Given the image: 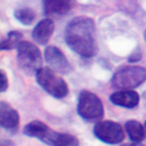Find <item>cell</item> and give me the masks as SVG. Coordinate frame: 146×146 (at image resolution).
Here are the masks:
<instances>
[{
  "instance_id": "6da1fadb",
  "label": "cell",
  "mask_w": 146,
  "mask_h": 146,
  "mask_svg": "<svg viewBox=\"0 0 146 146\" xmlns=\"http://www.w3.org/2000/svg\"><path fill=\"white\" fill-rule=\"evenodd\" d=\"M95 23L89 17H76L68 23L65 30L67 46L82 57L90 58L96 55Z\"/></svg>"
},
{
  "instance_id": "7a4b0ae2",
  "label": "cell",
  "mask_w": 146,
  "mask_h": 146,
  "mask_svg": "<svg viewBox=\"0 0 146 146\" xmlns=\"http://www.w3.org/2000/svg\"><path fill=\"white\" fill-rule=\"evenodd\" d=\"M146 80V70L140 66L128 65L119 68L112 79V84L116 89H133Z\"/></svg>"
},
{
  "instance_id": "3957f363",
  "label": "cell",
  "mask_w": 146,
  "mask_h": 146,
  "mask_svg": "<svg viewBox=\"0 0 146 146\" xmlns=\"http://www.w3.org/2000/svg\"><path fill=\"white\" fill-rule=\"evenodd\" d=\"M36 81L49 95L56 98H63L68 94L66 82L49 67H41L36 71Z\"/></svg>"
},
{
  "instance_id": "277c9868",
  "label": "cell",
  "mask_w": 146,
  "mask_h": 146,
  "mask_svg": "<svg viewBox=\"0 0 146 146\" xmlns=\"http://www.w3.org/2000/svg\"><path fill=\"white\" fill-rule=\"evenodd\" d=\"M17 60L21 68L26 74L36 73L39 68H41L42 58L39 48L31 42L21 41L17 47Z\"/></svg>"
},
{
  "instance_id": "5b68a950",
  "label": "cell",
  "mask_w": 146,
  "mask_h": 146,
  "mask_svg": "<svg viewBox=\"0 0 146 146\" xmlns=\"http://www.w3.org/2000/svg\"><path fill=\"white\" fill-rule=\"evenodd\" d=\"M78 113L87 121L100 120L104 115V107L102 100L92 92L83 90L79 95L78 99Z\"/></svg>"
},
{
  "instance_id": "8992f818",
  "label": "cell",
  "mask_w": 146,
  "mask_h": 146,
  "mask_svg": "<svg viewBox=\"0 0 146 146\" xmlns=\"http://www.w3.org/2000/svg\"><path fill=\"white\" fill-rule=\"evenodd\" d=\"M94 135L107 144H119L123 140L124 133L121 125L113 121H99L94 127Z\"/></svg>"
},
{
  "instance_id": "52a82bcc",
  "label": "cell",
  "mask_w": 146,
  "mask_h": 146,
  "mask_svg": "<svg viewBox=\"0 0 146 146\" xmlns=\"http://www.w3.org/2000/svg\"><path fill=\"white\" fill-rule=\"evenodd\" d=\"M44 59L52 68H55V71H58L59 73L67 74L72 71L67 58L57 47L48 46L44 50Z\"/></svg>"
},
{
  "instance_id": "ba28073f",
  "label": "cell",
  "mask_w": 146,
  "mask_h": 146,
  "mask_svg": "<svg viewBox=\"0 0 146 146\" xmlns=\"http://www.w3.org/2000/svg\"><path fill=\"white\" fill-rule=\"evenodd\" d=\"M40 140L50 146H79V140L74 136L56 132L49 128L42 135Z\"/></svg>"
},
{
  "instance_id": "9c48e42d",
  "label": "cell",
  "mask_w": 146,
  "mask_h": 146,
  "mask_svg": "<svg viewBox=\"0 0 146 146\" xmlns=\"http://www.w3.org/2000/svg\"><path fill=\"white\" fill-rule=\"evenodd\" d=\"M19 124V115L10 105L0 103V125L9 131H16Z\"/></svg>"
},
{
  "instance_id": "30bf717a",
  "label": "cell",
  "mask_w": 146,
  "mask_h": 146,
  "mask_svg": "<svg viewBox=\"0 0 146 146\" xmlns=\"http://www.w3.org/2000/svg\"><path fill=\"white\" fill-rule=\"evenodd\" d=\"M110 99L114 105L122 106L125 108H133L139 103V95L130 89H122L112 94Z\"/></svg>"
},
{
  "instance_id": "8fae6325",
  "label": "cell",
  "mask_w": 146,
  "mask_h": 146,
  "mask_svg": "<svg viewBox=\"0 0 146 146\" xmlns=\"http://www.w3.org/2000/svg\"><path fill=\"white\" fill-rule=\"evenodd\" d=\"M74 5V0H43V9L47 16H62L67 14Z\"/></svg>"
},
{
  "instance_id": "7c38bea8",
  "label": "cell",
  "mask_w": 146,
  "mask_h": 146,
  "mask_svg": "<svg viewBox=\"0 0 146 146\" xmlns=\"http://www.w3.org/2000/svg\"><path fill=\"white\" fill-rule=\"evenodd\" d=\"M54 32V22L49 18H44L36 24L32 32L33 40L39 44H46Z\"/></svg>"
},
{
  "instance_id": "4fadbf2b",
  "label": "cell",
  "mask_w": 146,
  "mask_h": 146,
  "mask_svg": "<svg viewBox=\"0 0 146 146\" xmlns=\"http://www.w3.org/2000/svg\"><path fill=\"white\" fill-rule=\"evenodd\" d=\"M124 127H125V130H127L129 138L132 141L140 143L145 138V132H146L145 127H143L138 121H135V120L127 121Z\"/></svg>"
},
{
  "instance_id": "5bb4252c",
  "label": "cell",
  "mask_w": 146,
  "mask_h": 146,
  "mask_svg": "<svg viewBox=\"0 0 146 146\" xmlns=\"http://www.w3.org/2000/svg\"><path fill=\"white\" fill-rule=\"evenodd\" d=\"M48 128H49L48 125H46L44 123H42L40 121H32V122H30L29 124H26L24 127L23 132L26 136H30V137H34V138L40 139Z\"/></svg>"
},
{
  "instance_id": "9a60e30c",
  "label": "cell",
  "mask_w": 146,
  "mask_h": 146,
  "mask_svg": "<svg viewBox=\"0 0 146 146\" xmlns=\"http://www.w3.org/2000/svg\"><path fill=\"white\" fill-rule=\"evenodd\" d=\"M22 38H23V34L21 32H18V31H11V32L8 33L7 38L1 41L0 48L2 50H5V49H13L15 47H18V44L21 43L19 41L22 40Z\"/></svg>"
},
{
  "instance_id": "2e32d148",
  "label": "cell",
  "mask_w": 146,
  "mask_h": 146,
  "mask_svg": "<svg viewBox=\"0 0 146 146\" xmlns=\"http://www.w3.org/2000/svg\"><path fill=\"white\" fill-rule=\"evenodd\" d=\"M15 17L22 24L30 25L35 18V13L31 8H18L15 10Z\"/></svg>"
},
{
  "instance_id": "e0dca14e",
  "label": "cell",
  "mask_w": 146,
  "mask_h": 146,
  "mask_svg": "<svg viewBox=\"0 0 146 146\" xmlns=\"http://www.w3.org/2000/svg\"><path fill=\"white\" fill-rule=\"evenodd\" d=\"M0 75H1V91H5L7 89V86H8V82H7V76L5 74L3 71H0Z\"/></svg>"
},
{
  "instance_id": "ac0fdd59",
  "label": "cell",
  "mask_w": 146,
  "mask_h": 146,
  "mask_svg": "<svg viewBox=\"0 0 146 146\" xmlns=\"http://www.w3.org/2000/svg\"><path fill=\"white\" fill-rule=\"evenodd\" d=\"M1 146H14V144L10 140H2L1 141Z\"/></svg>"
},
{
  "instance_id": "d6986e66",
  "label": "cell",
  "mask_w": 146,
  "mask_h": 146,
  "mask_svg": "<svg viewBox=\"0 0 146 146\" xmlns=\"http://www.w3.org/2000/svg\"><path fill=\"white\" fill-rule=\"evenodd\" d=\"M121 146H144V145L140 144V143H136V141H133L132 144H123V145H121Z\"/></svg>"
},
{
  "instance_id": "ffe728a7",
  "label": "cell",
  "mask_w": 146,
  "mask_h": 146,
  "mask_svg": "<svg viewBox=\"0 0 146 146\" xmlns=\"http://www.w3.org/2000/svg\"><path fill=\"white\" fill-rule=\"evenodd\" d=\"M144 39H145V41H146V30H145V32H144Z\"/></svg>"
},
{
  "instance_id": "44dd1931",
  "label": "cell",
  "mask_w": 146,
  "mask_h": 146,
  "mask_svg": "<svg viewBox=\"0 0 146 146\" xmlns=\"http://www.w3.org/2000/svg\"><path fill=\"white\" fill-rule=\"evenodd\" d=\"M145 131H146V122H145Z\"/></svg>"
}]
</instances>
